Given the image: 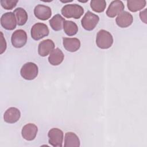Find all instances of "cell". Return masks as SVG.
<instances>
[{"mask_svg":"<svg viewBox=\"0 0 147 147\" xmlns=\"http://www.w3.org/2000/svg\"><path fill=\"white\" fill-rule=\"evenodd\" d=\"M1 48H0V54H2L6 49V42L3 37V34L2 32H1Z\"/></svg>","mask_w":147,"mask_h":147,"instance_id":"cell-24","label":"cell"},{"mask_svg":"<svg viewBox=\"0 0 147 147\" xmlns=\"http://www.w3.org/2000/svg\"><path fill=\"white\" fill-rule=\"evenodd\" d=\"M17 23L19 26H22L25 24L28 20V14L26 11L22 7H18L14 10Z\"/></svg>","mask_w":147,"mask_h":147,"instance_id":"cell-19","label":"cell"},{"mask_svg":"<svg viewBox=\"0 0 147 147\" xmlns=\"http://www.w3.org/2000/svg\"><path fill=\"white\" fill-rule=\"evenodd\" d=\"M92 10L97 13L103 12L106 7V2L105 0H92L90 2Z\"/></svg>","mask_w":147,"mask_h":147,"instance_id":"cell-22","label":"cell"},{"mask_svg":"<svg viewBox=\"0 0 147 147\" xmlns=\"http://www.w3.org/2000/svg\"><path fill=\"white\" fill-rule=\"evenodd\" d=\"M63 29L65 33L68 36L75 35L78 32V27L76 23L72 21L65 20L63 24Z\"/></svg>","mask_w":147,"mask_h":147,"instance_id":"cell-21","label":"cell"},{"mask_svg":"<svg viewBox=\"0 0 147 147\" xmlns=\"http://www.w3.org/2000/svg\"><path fill=\"white\" fill-rule=\"evenodd\" d=\"M63 132L58 128H52L48 131V137L49 144L54 147H61L63 141Z\"/></svg>","mask_w":147,"mask_h":147,"instance_id":"cell-6","label":"cell"},{"mask_svg":"<svg viewBox=\"0 0 147 147\" xmlns=\"http://www.w3.org/2000/svg\"><path fill=\"white\" fill-rule=\"evenodd\" d=\"M116 24L120 28H127L131 25L133 21V18L132 15L126 11H122L115 19Z\"/></svg>","mask_w":147,"mask_h":147,"instance_id":"cell-12","label":"cell"},{"mask_svg":"<svg viewBox=\"0 0 147 147\" xmlns=\"http://www.w3.org/2000/svg\"><path fill=\"white\" fill-rule=\"evenodd\" d=\"M38 69L37 65L32 62H28L23 65L21 70V76L26 80H31L34 79L38 75Z\"/></svg>","mask_w":147,"mask_h":147,"instance_id":"cell-3","label":"cell"},{"mask_svg":"<svg viewBox=\"0 0 147 147\" xmlns=\"http://www.w3.org/2000/svg\"><path fill=\"white\" fill-rule=\"evenodd\" d=\"M38 128L34 123H28L24 125L22 129L21 134L22 137L28 141L33 140L37 133Z\"/></svg>","mask_w":147,"mask_h":147,"instance_id":"cell-11","label":"cell"},{"mask_svg":"<svg viewBox=\"0 0 147 147\" xmlns=\"http://www.w3.org/2000/svg\"><path fill=\"white\" fill-rule=\"evenodd\" d=\"M125 6L123 2L119 0L113 1L111 2L106 11V15L110 18L115 17L123 11Z\"/></svg>","mask_w":147,"mask_h":147,"instance_id":"cell-10","label":"cell"},{"mask_svg":"<svg viewBox=\"0 0 147 147\" xmlns=\"http://www.w3.org/2000/svg\"><path fill=\"white\" fill-rule=\"evenodd\" d=\"M61 12L66 18L79 19L84 13V9L82 6L76 3L68 4L62 7Z\"/></svg>","mask_w":147,"mask_h":147,"instance_id":"cell-1","label":"cell"},{"mask_svg":"<svg viewBox=\"0 0 147 147\" xmlns=\"http://www.w3.org/2000/svg\"><path fill=\"white\" fill-rule=\"evenodd\" d=\"M17 20L14 14L12 12L4 13L1 18V24L2 26L6 29L11 30L16 28Z\"/></svg>","mask_w":147,"mask_h":147,"instance_id":"cell-8","label":"cell"},{"mask_svg":"<svg viewBox=\"0 0 147 147\" xmlns=\"http://www.w3.org/2000/svg\"><path fill=\"white\" fill-rule=\"evenodd\" d=\"M55 48V44L52 40L46 39L41 41L38 47V53L42 57L47 56Z\"/></svg>","mask_w":147,"mask_h":147,"instance_id":"cell-13","label":"cell"},{"mask_svg":"<svg viewBox=\"0 0 147 147\" xmlns=\"http://www.w3.org/2000/svg\"><path fill=\"white\" fill-rule=\"evenodd\" d=\"M146 2L145 0H128L127 6L129 10L132 12H136L142 9L146 6Z\"/></svg>","mask_w":147,"mask_h":147,"instance_id":"cell-20","label":"cell"},{"mask_svg":"<svg viewBox=\"0 0 147 147\" xmlns=\"http://www.w3.org/2000/svg\"><path fill=\"white\" fill-rule=\"evenodd\" d=\"M34 14L37 18L45 21L51 17L52 15V11L50 7L38 4L34 7Z\"/></svg>","mask_w":147,"mask_h":147,"instance_id":"cell-9","label":"cell"},{"mask_svg":"<svg viewBox=\"0 0 147 147\" xmlns=\"http://www.w3.org/2000/svg\"><path fill=\"white\" fill-rule=\"evenodd\" d=\"M65 19L59 14L55 15L49 21L52 29L55 31H59L63 28Z\"/></svg>","mask_w":147,"mask_h":147,"instance_id":"cell-18","label":"cell"},{"mask_svg":"<svg viewBox=\"0 0 147 147\" xmlns=\"http://www.w3.org/2000/svg\"><path fill=\"white\" fill-rule=\"evenodd\" d=\"M99 21V17L95 14L90 11H88L81 20V24L83 28L86 30H93Z\"/></svg>","mask_w":147,"mask_h":147,"instance_id":"cell-4","label":"cell"},{"mask_svg":"<svg viewBox=\"0 0 147 147\" xmlns=\"http://www.w3.org/2000/svg\"><path fill=\"white\" fill-rule=\"evenodd\" d=\"M65 147H78L80 146V140L77 135L73 132H67L65 134Z\"/></svg>","mask_w":147,"mask_h":147,"instance_id":"cell-17","label":"cell"},{"mask_svg":"<svg viewBox=\"0 0 147 147\" xmlns=\"http://www.w3.org/2000/svg\"><path fill=\"white\" fill-rule=\"evenodd\" d=\"M140 17L142 21L145 24H146V9H145L140 13Z\"/></svg>","mask_w":147,"mask_h":147,"instance_id":"cell-25","label":"cell"},{"mask_svg":"<svg viewBox=\"0 0 147 147\" xmlns=\"http://www.w3.org/2000/svg\"><path fill=\"white\" fill-rule=\"evenodd\" d=\"M113 43V37L111 34L107 30H100L96 37V45L101 49H108Z\"/></svg>","mask_w":147,"mask_h":147,"instance_id":"cell-2","label":"cell"},{"mask_svg":"<svg viewBox=\"0 0 147 147\" xmlns=\"http://www.w3.org/2000/svg\"><path fill=\"white\" fill-rule=\"evenodd\" d=\"M64 55L63 52L58 48L54 49L48 57V61L52 65H58L62 63Z\"/></svg>","mask_w":147,"mask_h":147,"instance_id":"cell-16","label":"cell"},{"mask_svg":"<svg viewBox=\"0 0 147 147\" xmlns=\"http://www.w3.org/2000/svg\"><path fill=\"white\" fill-rule=\"evenodd\" d=\"M63 44L64 48L71 52L77 51L80 47V41L77 38H63Z\"/></svg>","mask_w":147,"mask_h":147,"instance_id":"cell-15","label":"cell"},{"mask_svg":"<svg viewBox=\"0 0 147 147\" xmlns=\"http://www.w3.org/2000/svg\"><path fill=\"white\" fill-rule=\"evenodd\" d=\"M18 2L17 0H1L0 2L5 9L11 10L17 5Z\"/></svg>","mask_w":147,"mask_h":147,"instance_id":"cell-23","label":"cell"},{"mask_svg":"<svg viewBox=\"0 0 147 147\" xmlns=\"http://www.w3.org/2000/svg\"><path fill=\"white\" fill-rule=\"evenodd\" d=\"M31 37L34 40H39L49 34V30L47 25L38 22L33 25L30 30Z\"/></svg>","mask_w":147,"mask_h":147,"instance_id":"cell-5","label":"cell"},{"mask_svg":"<svg viewBox=\"0 0 147 147\" xmlns=\"http://www.w3.org/2000/svg\"><path fill=\"white\" fill-rule=\"evenodd\" d=\"M21 117L20 111L16 107L9 108L4 113L3 119L8 123H14L17 122Z\"/></svg>","mask_w":147,"mask_h":147,"instance_id":"cell-14","label":"cell"},{"mask_svg":"<svg viewBox=\"0 0 147 147\" xmlns=\"http://www.w3.org/2000/svg\"><path fill=\"white\" fill-rule=\"evenodd\" d=\"M11 41L13 46L17 48L24 47L27 41V34L25 30L18 29L14 31L11 37Z\"/></svg>","mask_w":147,"mask_h":147,"instance_id":"cell-7","label":"cell"}]
</instances>
